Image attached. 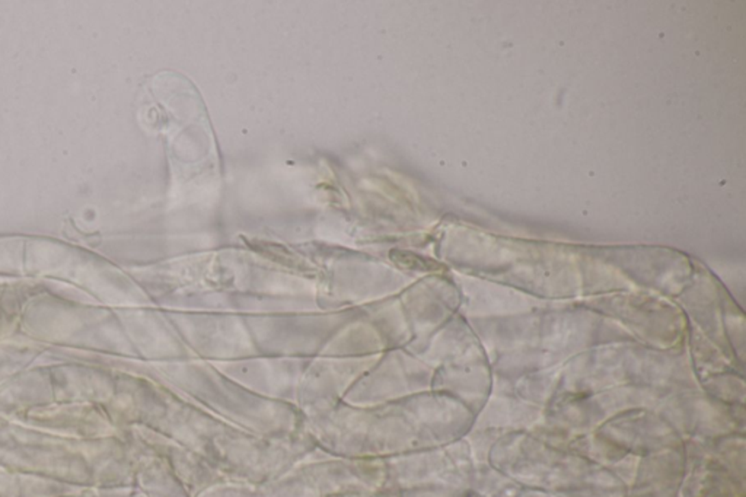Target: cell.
Returning <instances> with one entry per match:
<instances>
[{"mask_svg": "<svg viewBox=\"0 0 746 497\" xmlns=\"http://www.w3.org/2000/svg\"><path fill=\"white\" fill-rule=\"evenodd\" d=\"M394 263H397L399 267L404 269H412V270H423V271H432L439 269V265L436 263H432L429 260H424L419 256H414L411 252H403V251H393L391 256Z\"/></svg>", "mask_w": 746, "mask_h": 497, "instance_id": "obj_1", "label": "cell"}]
</instances>
